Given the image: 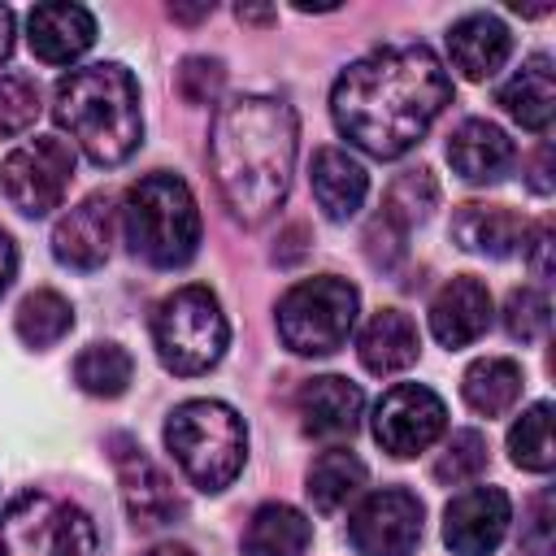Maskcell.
I'll use <instances>...</instances> for the list:
<instances>
[{
    "mask_svg": "<svg viewBox=\"0 0 556 556\" xmlns=\"http://www.w3.org/2000/svg\"><path fill=\"white\" fill-rule=\"evenodd\" d=\"M365 256H369V265L374 269H395L400 265V256H404V230L391 222V217H374L369 226H365Z\"/></svg>",
    "mask_w": 556,
    "mask_h": 556,
    "instance_id": "d590c367",
    "label": "cell"
},
{
    "mask_svg": "<svg viewBox=\"0 0 556 556\" xmlns=\"http://www.w3.org/2000/svg\"><path fill=\"white\" fill-rule=\"evenodd\" d=\"M508 52H513V35L495 13H469L447 30V56L473 83L491 78L508 61Z\"/></svg>",
    "mask_w": 556,
    "mask_h": 556,
    "instance_id": "d6986e66",
    "label": "cell"
},
{
    "mask_svg": "<svg viewBox=\"0 0 556 556\" xmlns=\"http://www.w3.org/2000/svg\"><path fill=\"white\" fill-rule=\"evenodd\" d=\"M9 52H13V13L0 4V65L9 61Z\"/></svg>",
    "mask_w": 556,
    "mask_h": 556,
    "instance_id": "60d3db41",
    "label": "cell"
},
{
    "mask_svg": "<svg viewBox=\"0 0 556 556\" xmlns=\"http://www.w3.org/2000/svg\"><path fill=\"white\" fill-rule=\"evenodd\" d=\"M130 378H135V361H130V352L117 348V343H91V348H83L78 361H74V382H78L87 395L113 400V395H122V391L130 387Z\"/></svg>",
    "mask_w": 556,
    "mask_h": 556,
    "instance_id": "4316f807",
    "label": "cell"
},
{
    "mask_svg": "<svg viewBox=\"0 0 556 556\" xmlns=\"http://www.w3.org/2000/svg\"><path fill=\"white\" fill-rule=\"evenodd\" d=\"M109 248H113V204H109V195H87L83 204L65 208L52 226V252L70 269L104 265Z\"/></svg>",
    "mask_w": 556,
    "mask_h": 556,
    "instance_id": "5bb4252c",
    "label": "cell"
},
{
    "mask_svg": "<svg viewBox=\"0 0 556 556\" xmlns=\"http://www.w3.org/2000/svg\"><path fill=\"white\" fill-rule=\"evenodd\" d=\"M447 426L443 400L421 382H395L378 408H374V439L391 456H417L426 452Z\"/></svg>",
    "mask_w": 556,
    "mask_h": 556,
    "instance_id": "8fae6325",
    "label": "cell"
},
{
    "mask_svg": "<svg viewBox=\"0 0 556 556\" xmlns=\"http://www.w3.org/2000/svg\"><path fill=\"white\" fill-rule=\"evenodd\" d=\"M152 343L169 374L191 378L213 369L230 343V326L217 295L208 287H178L174 295H165L152 317Z\"/></svg>",
    "mask_w": 556,
    "mask_h": 556,
    "instance_id": "8992f818",
    "label": "cell"
},
{
    "mask_svg": "<svg viewBox=\"0 0 556 556\" xmlns=\"http://www.w3.org/2000/svg\"><path fill=\"white\" fill-rule=\"evenodd\" d=\"M70 326H74V308H70V300L65 295H56V291H30L22 304H17V334H22V343H30V348H52V343H61L65 334H70Z\"/></svg>",
    "mask_w": 556,
    "mask_h": 556,
    "instance_id": "f1b7e54d",
    "label": "cell"
},
{
    "mask_svg": "<svg viewBox=\"0 0 556 556\" xmlns=\"http://www.w3.org/2000/svg\"><path fill=\"white\" fill-rule=\"evenodd\" d=\"M486 469V434L482 430H452V439L443 443L439 460H434V478L443 486H460L473 482Z\"/></svg>",
    "mask_w": 556,
    "mask_h": 556,
    "instance_id": "4dcf8cb0",
    "label": "cell"
},
{
    "mask_svg": "<svg viewBox=\"0 0 556 556\" xmlns=\"http://www.w3.org/2000/svg\"><path fill=\"white\" fill-rule=\"evenodd\" d=\"M52 117L96 165H122L143 139L139 83L117 61L70 70L52 91Z\"/></svg>",
    "mask_w": 556,
    "mask_h": 556,
    "instance_id": "3957f363",
    "label": "cell"
},
{
    "mask_svg": "<svg viewBox=\"0 0 556 556\" xmlns=\"http://www.w3.org/2000/svg\"><path fill=\"white\" fill-rule=\"evenodd\" d=\"M491 326V291L473 274H456L430 300V330L443 348H465Z\"/></svg>",
    "mask_w": 556,
    "mask_h": 556,
    "instance_id": "2e32d148",
    "label": "cell"
},
{
    "mask_svg": "<svg viewBox=\"0 0 556 556\" xmlns=\"http://www.w3.org/2000/svg\"><path fill=\"white\" fill-rule=\"evenodd\" d=\"M513 504L500 486H469L443 513V543L456 556H491L508 534Z\"/></svg>",
    "mask_w": 556,
    "mask_h": 556,
    "instance_id": "4fadbf2b",
    "label": "cell"
},
{
    "mask_svg": "<svg viewBox=\"0 0 556 556\" xmlns=\"http://www.w3.org/2000/svg\"><path fill=\"white\" fill-rule=\"evenodd\" d=\"M521 547L530 556H552L556 547V495L552 491H539L530 504H526V517H521Z\"/></svg>",
    "mask_w": 556,
    "mask_h": 556,
    "instance_id": "e575fe53",
    "label": "cell"
},
{
    "mask_svg": "<svg viewBox=\"0 0 556 556\" xmlns=\"http://www.w3.org/2000/svg\"><path fill=\"white\" fill-rule=\"evenodd\" d=\"M356 287L334 274H317L295 282L278 300V334L300 356H330L348 343L356 326Z\"/></svg>",
    "mask_w": 556,
    "mask_h": 556,
    "instance_id": "ba28073f",
    "label": "cell"
},
{
    "mask_svg": "<svg viewBox=\"0 0 556 556\" xmlns=\"http://www.w3.org/2000/svg\"><path fill=\"white\" fill-rule=\"evenodd\" d=\"M13 269H17V248H13V239L0 230V295H4V287L13 282Z\"/></svg>",
    "mask_w": 556,
    "mask_h": 556,
    "instance_id": "f35d334b",
    "label": "cell"
},
{
    "mask_svg": "<svg viewBox=\"0 0 556 556\" xmlns=\"http://www.w3.org/2000/svg\"><path fill=\"white\" fill-rule=\"evenodd\" d=\"M109 452H113L122 500H126V513L135 517V526H174L187 513L182 495L174 491V478L130 434H113Z\"/></svg>",
    "mask_w": 556,
    "mask_h": 556,
    "instance_id": "7c38bea8",
    "label": "cell"
},
{
    "mask_svg": "<svg viewBox=\"0 0 556 556\" xmlns=\"http://www.w3.org/2000/svg\"><path fill=\"white\" fill-rule=\"evenodd\" d=\"M500 104L508 109L513 122H521L526 130H547L552 113H556V78H552V56L534 52L521 61V70L500 87Z\"/></svg>",
    "mask_w": 556,
    "mask_h": 556,
    "instance_id": "603a6c76",
    "label": "cell"
},
{
    "mask_svg": "<svg viewBox=\"0 0 556 556\" xmlns=\"http://www.w3.org/2000/svg\"><path fill=\"white\" fill-rule=\"evenodd\" d=\"M356 352H361V365H365L369 374H378V378L400 374V369H408V365L417 361V352H421L417 321H413L408 313H400V308H382V313H374V317L365 321Z\"/></svg>",
    "mask_w": 556,
    "mask_h": 556,
    "instance_id": "7402d4cb",
    "label": "cell"
},
{
    "mask_svg": "<svg viewBox=\"0 0 556 556\" xmlns=\"http://www.w3.org/2000/svg\"><path fill=\"white\" fill-rule=\"evenodd\" d=\"M0 556H96V526L74 500L22 491L0 513Z\"/></svg>",
    "mask_w": 556,
    "mask_h": 556,
    "instance_id": "52a82bcc",
    "label": "cell"
},
{
    "mask_svg": "<svg viewBox=\"0 0 556 556\" xmlns=\"http://www.w3.org/2000/svg\"><path fill=\"white\" fill-rule=\"evenodd\" d=\"M308 178H313V200L321 204V213L330 222H348L365 204V195H369L365 165L352 152H343V148H317Z\"/></svg>",
    "mask_w": 556,
    "mask_h": 556,
    "instance_id": "ffe728a7",
    "label": "cell"
},
{
    "mask_svg": "<svg viewBox=\"0 0 556 556\" xmlns=\"http://www.w3.org/2000/svg\"><path fill=\"white\" fill-rule=\"evenodd\" d=\"M521 252H526V265L534 269V278H552V222H539V226H526V239H521Z\"/></svg>",
    "mask_w": 556,
    "mask_h": 556,
    "instance_id": "8d00e7d4",
    "label": "cell"
},
{
    "mask_svg": "<svg viewBox=\"0 0 556 556\" xmlns=\"http://www.w3.org/2000/svg\"><path fill=\"white\" fill-rule=\"evenodd\" d=\"M295 113L278 96H235L217 109L208 135L213 182L226 208L256 226L278 213L295 174Z\"/></svg>",
    "mask_w": 556,
    "mask_h": 556,
    "instance_id": "7a4b0ae2",
    "label": "cell"
},
{
    "mask_svg": "<svg viewBox=\"0 0 556 556\" xmlns=\"http://www.w3.org/2000/svg\"><path fill=\"white\" fill-rule=\"evenodd\" d=\"M547 326H552V304H547V295H543L539 287H517V291H508L504 330H508L513 339L534 343V339L547 334Z\"/></svg>",
    "mask_w": 556,
    "mask_h": 556,
    "instance_id": "1f68e13d",
    "label": "cell"
},
{
    "mask_svg": "<svg viewBox=\"0 0 556 556\" xmlns=\"http://www.w3.org/2000/svg\"><path fill=\"white\" fill-rule=\"evenodd\" d=\"M222 83H226V70L217 56H187L174 74V87L187 104H208L222 91Z\"/></svg>",
    "mask_w": 556,
    "mask_h": 556,
    "instance_id": "836d02e7",
    "label": "cell"
},
{
    "mask_svg": "<svg viewBox=\"0 0 556 556\" xmlns=\"http://www.w3.org/2000/svg\"><path fill=\"white\" fill-rule=\"evenodd\" d=\"M122 226H126L130 252L143 256L156 269L187 265L195 256V243H200V208H195V195L169 169H152V174H143L139 182L126 187Z\"/></svg>",
    "mask_w": 556,
    "mask_h": 556,
    "instance_id": "277c9868",
    "label": "cell"
},
{
    "mask_svg": "<svg viewBox=\"0 0 556 556\" xmlns=\"http://www.w3.org/2000/svg\"><path fill=\"white\" fill-rule=\"evenodd\" d=\"M452 239L465 248V252H478V256H491V261H504L521 248L526 239V222L504 208V204H460L452 213Z\"/></svg>",
    "mask_w": 556,
    "mask_h": 556,
    "instance_id": "44dd1931",
    "label": "cell"
},
{
    "mask_svg": "<svg viewBox=\"0 0 556 556\" xmlns=\"http://www.w3.org/2000/svg\"><path fill=\"white\" fill-rule=\"evenodd\" d=\"M295 408H300V426L308 439H352L356 426H361V408H365V395L356 382L339 378V374H321V378H308L295 395Z\"/></svg>",
    "mask_w": 556,
    "mask_h": 556,
    "instance_id": "9a60e30c",
    "label": "cell"
},
{
    "mask_svg": "<svg viewBox=\"0 0 556 556\" xmlns=\"http://www.w3.org/2000/svg\"><path fill=\"white\" fill-rule=\"evenodd\" d=\"M30 52L48 65H70L96 43V17L83 4H35L26 17Z\"/></svg>",
    "mask_w": 556,
    "mask_h": 556,
    "instance_id": "e0dca14e",
    "label": "cell"
},
{
    "mask_svg": "<svg viewBox=\"0 0 556 556\" xmlns=\"http://www.w3.org/2000/svg\"><path fill=\"white\" fill-rule=\"evenodd\" d=\"M235 13H239V17H243V22H269V17H274V13H269V9H243V4H239V9H235Z\"/></svg>",
    "mask_w": 556,
    "mask_h": 556,
    "instance_id": "7bdbcfd3",
    "label": "cell"
},
{
    "mask_svg": "<svg viewBox=\"0 0 556 556\" xmlns=\"http://www.w3.org/2000/svg\"><path fill=\"white\" fill-rule=\"evenodd\" d=\"M526 182H530V191H534V195H547V191H552V148H547V143L534 152Z\"/></svg>",
    "mask_w": 556,
    "mask_h": 556,
    "instance_id": "74e56055",
    "label": "cell"
},
{
    "mask_svg": "<svg viewBox=\"0 0 556 556\" xmlns=\"http://www.w3.org/2000/svg\"><path fill=\"white\" fill-rule=\"evenodd\" d=\"M365 478H369V473H365V460H361L356 452L330 447V452H321V456L313 460V469H308V500H313L317 513H339L352 495H361Z\"/></svg>",
    "mask_w": 556,
    "mask_h": 556,
    "instance_id": "484cf974",
    "label": "cell"
},
{
    "mask_svg": "<svg viewBox=\"0 0 556 556\" xmlns=\"http://www.w3.org/2000/svg\"><path fill=\"white\" fill-rule=\"evenodd\" d=\"M508 452H513V465L530 469V473H547L556 465V439H552V404L539 400L530 404L513 430H508Z\"/></svg>",
    "mask_w": 556,
    "mask_h": 556,
    "instance_id": "83f0119b",
    "label": "cell"
},
{
    "mask_svg": "<svg viewBox=\"0 0 556 556\" xmlns=\"http://www.w3.org/2000/svg\"><path fill=\"white\" fill-rule=\"evenodd\" d=\"M148 556H195L191 547H182V543H161V547H152Z\"/></svg>",
    "mask_w": 556,
    "mask_h": 556,
    "instance_id": "b9f144b4",
    "label": "cell"
},
{
    "mask_svg": "<svg viewBox=\"0 0 556 556\" xmlns=\"http://www.w3.org/2000/svg\"><path fill=\"white\" fill-rule=\"evenodd\" d=\"M208 13H213V4H169V17L174 22H200Z\"/></svg>",
    "mask_w": 556,
    "mask_h": 556,
    "instance_id": "ab89813d",
    "label": "cell"
},
{
    "mask_svg": "<svg viewBox=\"0 0 556 556\" xmlns=\"http://www.w3.org/2000/svg\"><path fill=\"white\" fill-rule=\"evenodd\" d=\"M434 204H439V182H434V174H430V169H404V174L387 187V195H382V217H391V222L408 235L413 226H421V222L434 213Z\"/></svg>",
    "mask_w": 556,
    "mask_h": 556,
    "instance_id": "f546056e",
    "label": "cell"
},
{
    "mask_svg": "<svg viewBox=\"0 0 556 556\" xmlns=\"http://www.w3.org/2000/svg\"><path fill=\"white\" fill-rule=\"evenodd\" d=\"M513 139L486 117H469L447 135V161L465 182H500L513 169Z\"/></svg>",
    "mask_w": 556,
    "mask_h": 556,
    "instance_id": "ac0fdd59",
    "label": "cell"
},
{
    "mask_svg": "<svg viewBox=\"0 0 556 556\" xmlns=\"http://www.w3.org/2000/svg\"><path fill=\"white\" fill-rule=\"evenodd\" d=\"M452 78L426 43H391L352 61L330 91V117L348 143L391 161L421 143L443 104Z\"/></svg>",
    "mask_w": 556,
    "mask_h": 556,
    "instance_id": "6da1fadb",
    "label": "cell"
},
{
    "mask_svg": "<svg viewBox=\"0 0 556 556\" xmlns=\"http://www.w3.org/2000/svg\"><path fill=\"white\" fill-rule=\"evenodd\" d=\"M39 117V87L26 74H4L0 78V139H13L30 130Z\"/></svg>",
    "mask_w": 556,
    "mask_h": 556,
    "instance_id": "d6a6232c",
    "label": "cell"
},
{
    "mask_svg": "<svg viewBox=\"0 0 556 556\" xmlns=\"http://www.w3.org/2000/svg\"><path fill=\"white\" fill-rule=\"evenodd\" d=\"M165 447L200 491H226L243 469L248 430L222 400H182L165 421Z\"/></svg>",
    "mask_w": 556,
    "mask_h": 556,
    "instance_id": "5b68a950",
    "label": "cell"
},
{
    "mask_svg": "<svg viewBox=\"0 0 556 556\" xmlns=\"http://www.w3.org/2000/svg\"><path fill=\"white\" fill-rule=\"evenodd\" d=\"M421 500L404 486H382L356 504L348 517V539L356 556H408L421 543Z\"/></svg>",
    "mask_w": 556,
    "mask_h": 556,
    "instance_id": "30bf717a",
    "label": "cell"
},
{
    "mask_svg": "<svg viewBox=\"0 0 556 556\" xmlns=\"http://www.w3.org/2000/svg\"><path fill=\"white\" fill-rule=\"evenodd\" d=\"M521 365L508 356H478L460 378L465 404L482 417H504L521 400Z\"/></svg>",
    "mask_w": 556,
    "mask_h": 556,
    "instance_id": "d4e9b609",
    "label": "cell"
},
{
    "mask_svg": "<svg viewBox=\"0 0 556 556\" xmlns=\"http://www.w3.org/2000/svg\"><path fill=\"white\" fill-rule=\"evenodd\" d=\"M313 526L291 504H261L243 530V556H304Z\"/></svg>",
    "mask_w": 556,
    "mask_h": 556,
    "instance_id": "cb8c5ba5",
    "label": "cell"
},
{
    "mask_svg": "<svg viewBox=\"0 0 556 556\" xmlns=\"http://www.w3.org/2000/svg\"><path fill=\"white\" fill-rule=\"evenodd\" d=\"M70 178H74V148L56 135H35L30 143L13 148L0 165V191L26 217L52 213L65 200Z\"/></svg>",
    "mask_w": 556,
    "mask_h": 556,
    "instance_id": "9c48e42d",
    "label": "cell"
}]
</instances>
